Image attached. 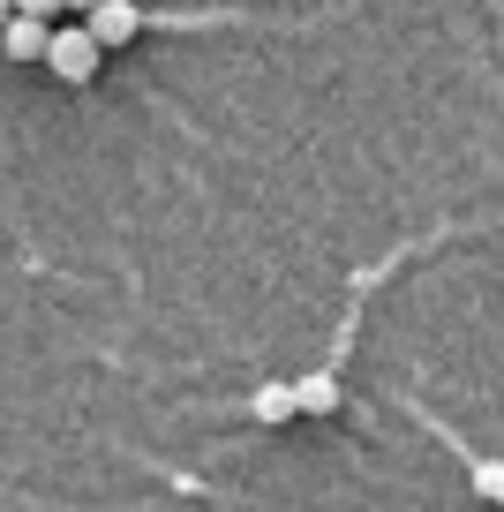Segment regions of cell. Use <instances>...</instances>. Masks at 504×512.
Returning a JSON list of instances; mask_svg holds the SVG:
<instances>
[{
    "label": "cell",
    "mask_w": 504,
    "mask_h": 512,
    "mask_svg": "<svg viewBox=\"0 0 504 512\" xmlns=\"http://www.w3.org/2000/svg\"><path fill=\"white\" fill-rule=\"evenodd\" d=\"M98 61H106V46H98L83 23H61V31L46 38V68H53L61 83H91V76H98Z\"/></svg>",
    "instance_id": "1"
},
{
    "label": "cell",
    "mask_w": 504,
    "mask_h": 512,
    "mask_svg": "<svg viewBox=\"0 0 504 512\" xmlns=\"http://www.w3.org/2000/svg\"><path fill=\"white\" fill-rule=\"evenodd\" d=\"M83 16H91V23H83V31H91V38H98V46H106V53H121L128 38L143 31V16H136V8H128V0H98V8H83Z\"/></svg>",
    "instance_id": "2"
},
{
    "label": "cell",
    "mask_w": 504,
    "mask_h": 512,
    "mask_svg": "<svg viewBox=\"0 0 504 512\" xmlns=\"http://www.w3.org/2000/svg\"><path fill=\"white\" fill-rule=\"evenodd\" d=\"M429 422V430H437L444 437V445H452L459 452V460H467V482H474V497H489V505H504V460H482V452H467V445H459V437L452 430H444V422L437 415H422Z\"/></svg>",
    "instance_id": "3"
},
{
    "label": "cell",
    "mask_w": 504,
    "mask_h": 512,
    "mask_svg": "<svg viewBox=\"0 0 504 512\" xmlns=\"http://www.w3.org/2000/svg\"><path fill=\"white\" fill-rule=\"evenodd\" d=\"M46 38H53L46 16H8V23H0V46H8V61H46Z\"/></svg>",
    "instance_id": "4"
},
{
    "label": "cell",
    "mask_w": 504,
    "mask_h": 512,
    "mask_svg": "<svg viewBox=\"0 0 504 512\" xmlns=\"http://www.w3.org/2000/svg\"><path fill=\"white\" fill-rule=\"evenodd\" d=\"M294 415H339V369H309V377H294Z\"/></svg>",
    "instance_id": "5"
},
{
    "label": "cell",
    "mask_w": 504,
    "mask_h": 512,
    "mask_svg": "<svg viewBox=\"0 0 504 512\" xmlns=\"http://www.w3.org/2000/svg\"><path fill=\"white\" fill-rule=\"evenodd\" d=\"M249 415L256 422H294V384H256V392H249Z\"/></svg>",
    "instance_id": "6"
},
{
    "label": "cell",
    "mask_w": 504,
    "mask_h": 512,
    "mask_svg": "<svg viewBox=\"0 0 504 512\" xmlns=\"http://www.w3.org/2000/svg\"><path fill=\"white\" fill-rule=\"evenodd\" d=\"M16 16H46L53 23V16H61V0H16Z\"/></svg>",
    "instance_id": "7"
},
{
    "label": "cell",
    "mask_w": 504,
    "mask_h": 512,
    "mask_svg": "<svg viewBox=\"0 0 504 512\" xmlns=\"http://www.w3.org/2000/svg\"><path fill=\"white\" fill-rule=\"evenodd\" d=\"M8 16H16V0H0V23H8Z\"/></svg>",
    "instance_id": "8"
},
{
    "label": "cell",
    "mask_w": 504,
    "mask_h": 512,
    "mask_svg": "<svg viewBox=\"0 0 504 512\" xmlns=\"http://www.w3.org/2000/svg\"><path fill=\"white\" fill-rule=\"evenodd\" d=\"M61 8H98V0H61Z\"/></svg>",
    "instance_id": "9"
}]
</instances>
